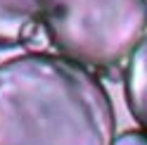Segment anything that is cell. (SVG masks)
I'll return each mask as SVG.
<instances>
[{
  "instance_id": "obj_2",
  "label": "cell",
  "mask_w": 147,
  "mask_h": 145,
  "mask_svg": "<svg viewBox=\"0 0 147 145\" xmlns=\"http://www.w3.org/2000/svg\"><path fill=\"white\" fill-rule=\"evenodd\" d=\"M43 29L59 55L107 69L145 38L147 0H45Z\"/></svg>"
},
{
  "instance_id": "obj_4",
  "label": "cell",
  "mask_w": 147,
  "mask_h": 145,
  "mask_svg": "<svg viewBox=\"0 0 147 145\" xmlns=\"http://www.w3.org/2000/svg\"><path fill=\"white\" fill-rule=\"evenodd\" d=\"M123 98L131 117L147 131V36L128 55L123 71Z\"/></svg>"
},
{
  "instance_id": "obj_5",
  "label": "cell",
  "mask_w": 147,
  "mask_h": 145,
  "mask_svg": "<svg viewBox=\"0 0 147 145\" xmlns=\"http://www.w3.org/2000/svg\"><path fill=\"white\" fill-rule=\"evenodd\" d=\"M112 145H147V131L145 129H131L116 136Z\"/></svg>"
},
{
  "instance_id": "obj_3",
  "label": "cell",
  "mask_w": 147,
  "mask_h": 145,
  "mask_svg": "<svg viewBox=\"0 0 147 145\" xmlns=\"http://www.w3.org/2000/svg\"><path fill=\"white\" fill-rule=\"evenodd\" d=\"M43 17L45 0H0V50L29 45Z\"/></svg>"
},
{
  "instance_id": "obj_1",
  "label": "cell",
  "mask_w": 147,
  "mask_h": 145,
  "mask_svg": "<svg viewBox=\"0 0 147 145\" xmlns=\"http://www.w3.org/2000/svg\"><path fill=\"white\" fill-rule=\"evenodd\" d=\"M116 112L88 67L33 50L0 62V145H112Z\"/></svg>"
}]
</instances>
